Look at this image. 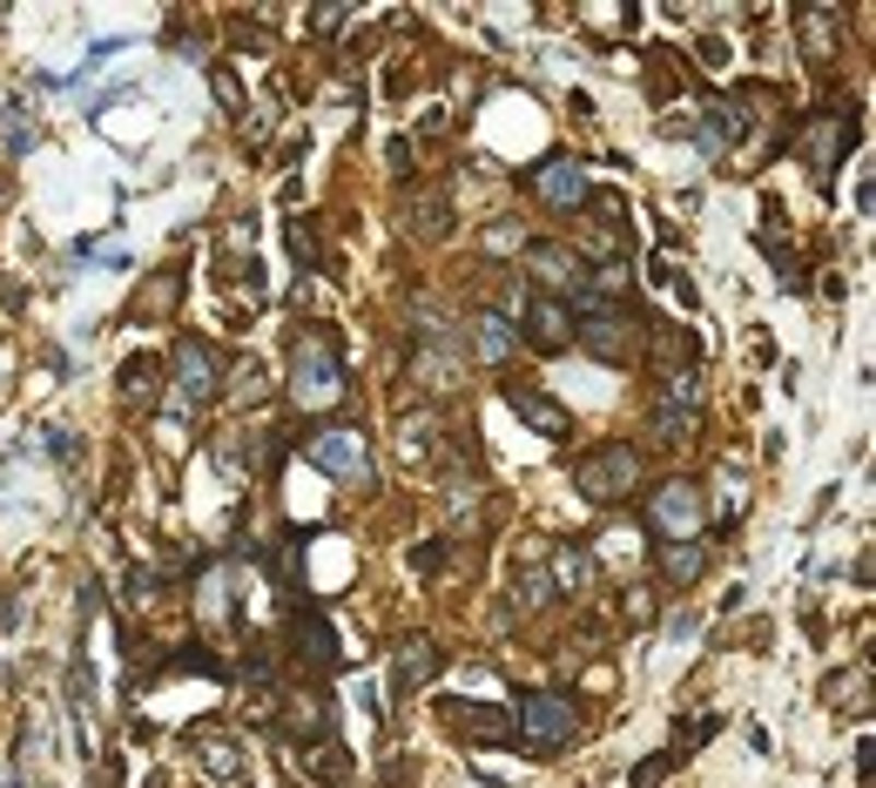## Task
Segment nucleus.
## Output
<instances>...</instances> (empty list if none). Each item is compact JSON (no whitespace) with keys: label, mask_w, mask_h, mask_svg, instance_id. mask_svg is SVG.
I'll list each match as a JSON object with an SVG mask.
<instances>
[{"label":"nucleus","mask_w":876,"mask_h":788,"mask_svg":"<svg viewBox=\"0 0 876 788\" xmlns=\"http://www.w3.org/2000/svg\"><path fill=\"white\" fill-rule=\"evenodd\" d=\"M291 391H297L304 411H324V405L344 398V350H338V337L324 324L297 331V344H291Z\"/></svg>","instance_id":"f257e3e1"},{"label":"nucleus","mask_w":876,"mask_h":788,"mask_svg":"<svg viewBox=\"0 0 876 788\" xmlns=\"http://www.w3.org/2000/svg\"><path fill=\"white\" fill-rule=\"evenodd\" d=\"M573 486H580V499H593V505H614V499H627L634 486H641V452H634L627 439L593 445V452H580V465H573Z\"/></svg>","instance_id":"f03ea898"},{"label":"nucleus","mask_w":876,"mask_h":788,"mask_svg":"<svg viewBox=\"0 0 876 788\" xmlns=\"http://www.w3.org/2000/svg\"><path fill=\"white\" fill-rule=\"evenodd\" d=\"M573 310H580V324H573V337L593 350L601 365H627V350H634V318L620 303H607V297H593L587 284L573 290Z\"/></svg>","instance_id":"7ed1b4c3"},{"label":"nucleus","mask_w":876,"mask_h":788,"mask_svg":"<svg viewBox=\"0 0 876 788\" xmlns=\"http://www.w3.org/2000/svg\"><path fill=\"white\" fill-rule=\"evenodd\" d=\"M580 728L573 701L567 694H520V715H512V735H526L533 755H553V748H567Z\"/></svg>","instance_id":"20e7f679"},{"label":"nucleus","mask_w":876,"mask_h":788,"mask_svg":"<svg viewBox=\"0 0 876 788\" xmlns=\"http://www.w3.org/2000/svg\"><path fill=\"white\" fill-rule=\"evenodd\" d=\"M648 520H654L661 546H667V539H701V526H708V499H701L695 479H667V486H654V499H648Z\"/></svg>","instance_id":"39448f33"},{"label":"nucleus","mask_w":876,"mask_h":788,"mask_svg":"<svg viewBox=\"0 0 876 788\" xmlns=\"http://www.w3.org/2000/svg\"><path fill=\"white\" fill-rule=\"evenodd\" d=\"M310 452V465H324V471H338V479H371V452H365V431H351V425H324L317 439L304 445Z\"/></svg>","instance_id":"423d86ee"},{"label":"nucleus","mask_w":876,"mask_h":788,"mask_svg":"<svg viewBox=\"0 0 876 788\" xmlns=\"http://www.w3.org/2000/svg\"><path fill=\"white\" fill-rule=\"evenodd\" d=\"M176 391H182V405H210L216 398V391H223L216 344H203V337H182L176 344Z\"/></svg>","instance_id":"0eeeda50"},{"label":"nucleus","mask_w":876,"mask_h":788,"mask_svg":"<svg viewBox=\"0 0 876 788\" xmlns=\"http://www.w3.org/2000/svg\"><path fill=\"white\" fill-rule=\"evenodd\" d=\"M850 115H829V108H816V115H803V155H809V169H816V182H829L836 176V163H843V148H850Z\"/></svg>","instance_id":"6e6552de"},{"label":"nucleus","mask_w":876,"mask_h":788,"mask_svg":"<svg viewBox=\"0 0 876 788\" xmlns=\"http://www.w3.org/2000/svg\"><path fill=\"white\" fill-rule=\"evenodd\" d=\"M526 189L540 195L546 210H580L587 203V169L573 163V155H546V163L526 169Z\"/></svg>","instance_id":"1a4fd4ad"},{"label":"nucleus","mask_w":876,"mask_h":788,"mask_svg":"<svg viewBox=\"0 0 876 788\" xmlns=\"http://www.w3.org/2000/svg\"><path fill=\"white\" fill-rule=\"evenodd\" d=\"M506 405L520 411L540 439H573V411L560 405V398H546V391H533V384H506Z\"/></svg>","instance_id":"9d476101"},{"label":"nucleus","mask_w":876,"mask_h":788,"mask_svg":"<svg viewBox=\"0 0 876 788\" xmlns=\"http://www.w3.org/2000/svg\"><path fill=\"white\" fill-rule=\"evenodd\" d=\"M291 634H297V660L310 667V674H331V667L344 660V654H338V634H331V620L317 613V607H310V613H297Z\"/></svg>","instance_id":"9b49d317"},{"label":"nucleus","mask_w":876,"mask_h":788,"mask_svg":"<svg viewBox=\"0 0 876 788\" xmlns=\"http://www.w3.org/2000/svg\"><path fill=\"white\" fill-rule=\"evenodd\" d=\"M526 344L533 350H567L573 344V318H567L560 297H533L526 303Z\"/></svg>","instance_id":"f8f14e48"},{"label":"nucleus","mask_w":876,"mask_h":788,"mask_svg":"<svg viewBox=\"0 0 876 788\" xmlns=\"http://www.w3.org/2000/svg\"><path fill=\"white\" fill-rule=\"evenodd\" d=\"M452 728L465 735V741H486V748H499V741H512V715L499 701H465L459 715H452Z\"/></svg>","instance_id":"ddd939ff"},{"label":"nucleus","mask_w":876,"mask_h":788,"mask_svg":"<svg viewBox=\"0 0 876 788\" xmlns=\"http://www.w3.org/2000/svg\"><path fill=\"white\" fill-rule=\"evenodd\" d=\"M438 667H446V654H438L431 641H405V647H398V667H391V688L412 694V688L438 681Z\"/></svg>","instance_id":"4468645a"},{"label":"nucleus","mask_w":876,"mask_h":788,"mask_svg":"<svg viewBox=\"0 0 876 788\" xmlns=\"http://www.w3.org/2000/svg\"><path fill=\"white\" fill-rule=\"evenodd\" d=\"M526 263H533V277L546 284L540 297H553V290H580V263H573L560 243H526Z\"/></svg>","instance_id":"2eb2a0df"},{"label":"nucleus","mask_w":876,"mask_h":788,"mask_svg":"<svg viewBox=\"0 0 876 788\" xmlns=\"http://www.w3.org/2000/svg\"><path fill=\"white\" fill-rule=\"evenodd\" d=\"M465 331H472V350H480L486 365H506V358H512V344H520V324H506L499 310H480V318H472Z\"/></svg>","instance_id":"dca6fc26"},{"label":"nucleus","mask_w":876,"mask_h":788,"mask_svg":"<svg viewBox=\"0 0 876 788\" xmlns=\"http://www.w3.org/2000/svg\"><path fill=\"white\" fill-rule=\"evenodd\" d=\"M701 573H708L701 539H667V546H661V580H667V586H695Z\"/></svg>","instance_id":"f3484780"},{"label":"nucleus","mask_w":876,"mask_h":788,"mask_svg":"<svg viewBox=\"0 0 876 788\" xmlns=\"http://www.w3.org/2000/svg\"><path fill=\"white\" fill-rule=\"evenodd\" d=\"M176 297H182V270H155V277L135 290V318H142V324L169 318V310H176Z\"/></svg>","instance_id":"a211bd4d"},{"label":"nucleus","mask_w":876,"mask_h":788,"mask_svg":"<svg viewBox=\"0 0 876 788\" xmlns=\"http://www.w3.org/2000/svg\"><path fill=\"white\" fill-rule=\"evenodd\" d=\"M425 243H438V236H452V195L446 189H418V203H412V216H405Z\"/></svg>","instance_id":"6ab92c4d"},{"label":"nucleus","mask_w":876,"mask_h":788,"mask_svg":"<svg viewBox=\"0 0 876 788\" xmlns=\"http://www.w3.org/2000/svg\"><path fill=\"white\" fill-rule=\"evenodd\" d=\"M284 735H317V741H331V701H324V694H297L291 715H284Z\"/></svg>","instance_id":"aec40b11"},{"label":"nucleus","mask_w":876,"mask_h":788,"mask_svg":"<svg viewBox=\"0 0 876 788\" xmlns=\"http://www.w3.org/2000/svg\"><path fill=\"white\" fill-rule=\"evenodd\" d=\"M196 755H203V768H210L216 781H236V775H244V748H236L229 735H203V748H196Z\"/></svg>","instance_id":"412c9836"},{"label":"nucleus","mask_w":876,"mask_h":788,"mask_svg":"<svg viewBox=\"0 0 876 788\" xmlns=\"http://www.w3.org/2000/svg\"><path fill=\"white\" fill-rule=\"evenodd\" d=\"M297 768H304L310 781H331V788H338V781H351V762H344V748H338V741H317V748H310V762H297Z\"/></svg>","instance_id":"4be33fe9"},{"label":"nucleus","mask_w":876,"mask_h":788,"mask_svg":"<svg viewBox=\"0 0 876 788\" xmlns=\"http://www.w3.org/2000/svg\"><path fill=\"white\" fill-rule=\"evenodd\" d=\"M155 391H163V365H155V358H129L122 365V398L155 405Z\"/></svg>","instance_id":"5701e85b"},{"label":"nucleus","mask_w":876,"mask_h":788,"mask_svg":"<svg viewBox=\"0 0 876 788\" xmlns=\"http://www.w3.org/2000/svg\"><path fill=\"white\" fill-rule=\"evenodd\" d=\"M512 600H520L526 613H533V607H546V600H553V573H546V566H526V573H512Z\"/></svg>","instance_id":"b1692460"},{"label":"nucleus","mask_w":876,"mask_h":788,"mask_svg":"<svg viewBox=\"0 0 876 788\" xmlns=\"http://www.w3.org/2000/svg\"><path fill=\"white\" fill-rule=\"evenodd\" d=\"M291 256H297L304 270L324 263V243H317V223H310V216H297V223H291Z\"/></svg>","instance_id":"393cba45"},{"label":"nucleus","mask_w":876,"mask_h":788,"mask_svg":"<svg viewBox=\"0 0 876 788\" xmlns=\"http://www.w3.org/2000/svg\"><path fill=\"white\" fill-rule=\"evenodd\" d=\"M553 573H560L567 586H587L593 580V560L580 553V546H560V553H553Z\"/></svg>","instance_id":"a878e982"},{"label":"nucleus","mask_w":876,"mask_h":788,"mask_svg":"<svg viewBox=\"0 0 876 788\" xmlns=\"http://www.w3.org/2000/svg\"><path fill=\"white\" fill-rule=\"evenodd\" d=\"M398 445H405V458H425L431 452V418H405L398 425Z\"/></svg>","instance_id":"bb28decb"},{"label":"nucleus","mask_w":876,"mask_h":788,"mask_svg":"<svg viewBox=\"0 0 876 788\" xmlns=\"http://www.w3.org/2000/svg\"><path fill=\"white\" fill-rule=\"evenodd\" d=\"M701 398V371L688 365V371H667V405H695Z\"/></svg>","instance_id":"cd10ccee"},{"label":"nucleus","mask_w":876,"mask_h":788,"mask_svg":"<svg viewBox=\"0 0 876 788\" xmlns=\"http://www.w3.org/2000/svg\"><path fill=\"white\" fill-rule=\"evenodd\" d=\"M654 439H688V411L661 405V411H654Z\"/></svg>","instance_id":"c85d7f7f"},{"label":"nucleus","mask_w":876,"mask_h":788,"mask_svg":"<svg viewBox=\"0 0 876 788\" xmlns=\"http://www.w3.org/2000/svg\"><path fill=\"white\" fill-rule=\"evenodd\" d=\"M438 566H446V546H438V539L412 546V573H438Z\"/></svg>","instance_id":"c756f323"},{"label":"nucleus","mask_w":876,"mask_h":788,"mask_svg":"<svg viewBox=\"0 0 876 788\" xmlns=\"http://www.w3.org/2000/svg\"><path fill=\"white\" fill-rule=\"evenodd\" d=\"M216 102H223V108H244V88H236L229 68H216Z\"/></svg>","instance_id":"7c9ffc66"},{"label":"nucleus","mask_w":876,"mask_h":788,"mask_svg":"<svg viewBox=\"0 0 876 788\" xmlns=\"http://www.w3.org/2000/svg\"><path fill=\"white\" fill-rule=\"evenodd\" d=\"M95 788H122V755H102V768H95Z\"/></svg>","instance_id":"2f4dec72"},{"label":"nucleus","mask_w":876,"mask_h":788,"mask_svg":"<svg viewBox=\"0 0 876 788\" xmlns=\"http://www.w3.org/2000/svg\"><path fill=\"white\" fill-rule=\"evenodd\" d=\"M674 762H682V755H654V762H641V768H634V781H661Z\"/></svg>","instance_id":"473e14b6"},{"label":"nucleus","mask_w":876,"mask_h":788,"mask_svg":"<svg viewBox=\"0 0 876 788\" xmlns=\"http://www.w3.org/2000/svg\"><path fill=\"white\" fill-rule=\"evenodd\" d=\"M512 243H520V229H512V223H493L486 229V250H512Z\"/></svg>","instance_id":"72a5a7b5"}]
</instances>
